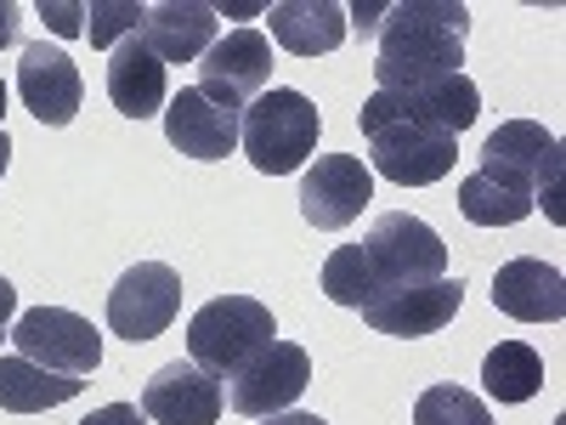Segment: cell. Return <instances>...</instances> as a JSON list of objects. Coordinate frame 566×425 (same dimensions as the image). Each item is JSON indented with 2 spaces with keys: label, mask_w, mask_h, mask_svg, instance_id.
<instances>
[{
  "label": "cell",
  "mask_w": 566,
  "mask_h": 425,
  "mask_svg": "<svg viewBox=\"0 0 566 425\" xmlns=\"http://www.w3.org/2000/svg\"><path fill=\"white\" fill-rule=\"evenodd\" d=\"M312 386V357L295 341H266L261 352H250L227 381V403L250 414V419H272L283 414L301 392Z\"/></svg>",
  "instance_id": "7"
},
{
  "label": "cell",
  "mask_w": 566,
  "mask_h": 425,
  "mask_svg": "<svg viewBox=\"0 0 566 425\" xmlns=\"http://www.w3.org/2000/svg\"><path fill=\"white\" fill-rule=\"evenodd\" d=\"M80 374H52L29 357H0V408L12 414H45L57 403H74L80 397Z\"/></svg>",
  "instance_id": "21"
},
{
  "label": "cell",
  "mask_w": 566,
  "mask_h": 425,
  "mask_svg": "<svg viewBox=\"0 0 566 425\" xmlns=\"http://www.w3.org/2000/svg\"><path fill=\"white\" fill-rule=\"evenodd\" d=\"M142 45L159 63H199L216 45V12L210 0H159L142 12Z\"/></svg>",
  "instance_id": "18"
},
{
  "label": "cell",
  "mask_w": 566,
  "mask_h": 425,
  "mask_svg": "<svg viewBox=\"0 0 566 425\" xmlns=\"http://www.w3.org/2000/svg\"><path fill=\"white\" fill-rule=\"evenodd\" d=\"M80 69L69 63V52H57V45L34 40L23 63H18V97L23 108L40 120V125H69L80 114Z\"/></svg>",
  "instance_id": "16"
},
{
  "label": "cell",
  "mask_w": 566,
  "mask_h": 425,
  "mask_svg": "<svg viewBox=\"0 0 566 425\" xmlns=\"http://www.w3.org/2000/svg\"><path fill=\"white\" fill-rule=\"evenodd\" d=\"M464 307V283L459 278H437V283H408L380 301L363 307V323L374 335H397V341H419L437 335L442 323H453V312Z\"/></svg>",
  "instance_id": "14"
},
{
  "label": "cell",
  "mask_w": 566,
  "mask_h": 425,
  "mask_svg": "<svg viewBox=\"0 0 566 425\" xmlns=\"http://www.w3.org/2000/svg\"><path fill=\"white\" fill-rule=\"evenodd\" d=\"M368 199H374V170L357 154H317V165L301 176V216L317 232L352 227Z\"/></svg>",
  "instance_id": "12"
},
{
  "label": "cell",
  "mask_w": 566,
  "mask_h": 425,
  "mask_svg": "<svg viewBox=\"0 0 566 425\" xmlns=\"http://www.w3.org/2000/svg\"><path fill=\"white\" fill-rule=\"evenodd\" d=\"M261 425H328L323 414H295V408H283V414H272V419H261Z\"/></svg>",
  "instance_id": "32"
},
{
  "label": "cell",
  "mask_w": 566,
  "mask_h": 425,
  "mask_svg": "<svg viewBox=\"0 0 566 425\" xmlns=\"http://www.w3.org/2000/svg\"><path fill=\"white\" fill-rule=\"evenodd\" d=\"M533 205H538V194H527L522 182L493 176V170H470L459 182V210L476 227H515V221L533 216Z\"/></svg>",
  "instance_id": "22"
},
{
  "label": "cell",
  "mask_w": 566,
  "mask_h": 425,
  "mask_svg": "<svg viewBox=\"0 0 566 425\" xmlns=\"http://www.w3.org/2000/svg\"><path fill=\"white\" fill-rule=\"evenodd\" d=\"M363 256H368L374 278H380V296L448 278V245L437 239V227H424L408 210L374 216V227L363 232Z\"/></svg>",
  "instance_id": "5"
},
{
  "label": "cell",
  "mask_w": 566,
  "mask_h": 425,
  "mask_svg": "<svg viewBox=\"0 0 566 425\" xmlns=\"http://www.w3.org/2000/svg\"><path fill=\"white\" fill-rule=\"evenodd\" d=\"M413 425H493L488 403L464 386H431L413 403Z\"/></svg>",
  "instance_id": "25"
},
{
  "label": "cell",
  "mask_w": 566,
  "mask_h": 425,
  "mask_svg": "<svg viewBox=\"0 0 566 425\" xmlns=\"http://www.w3.org/2000/svg\"><path fill=\"white\" fill-rule=\"evenodd\" d=\"M108 103L125 114V120H154L165 114L170 103V80H165V63L142 45V34L119 40L108 52Z\"/></svg>",
  "instance_id": "19"
},
{
  "label": "cell",
  "mask_w": 566,
  "mask_h": 425,
  "mask_svg": "<svg viewBox=\"0 0 566 425\" xmlns=\"http://www.w3.org/2000/svg\"><path fill=\"white\" fill-rule=\"evenodd\" d=\"M165 136H170L176 154L210 165V159H227L232 148H239V114L210 103L199 85H181L165 103Z\"/></svg>",
  "instance_id": "15"
},
{
  "label": "cell",
  "mask_w": 566,
  "mask_h": 425,
  "mask_svg": "<svg viewBox=\"0 0 566 425\" xmlns=\"http://www.w3.org/2000/svg\"><path fill=\"white\" fill-rule=\"evenodd\" d=\"M266 18H272V40L295 58H323L352 34L346 7H335V0H277Z\"/></svg>",
  "instance_id": "20"
},
{
  "label": "cell",
  "mask_w": 566,
  "mask_h": 425,
  "mask_svg": "<svg viewBox=\"0 0 566 425\" xmlns=\"http://www.w3.org/2000/svg\"><path fill=\"white\" fill-rule=\"evenodd\" d=\"M34 12L45 18L52 34H85V7H80V0H40Z\"/></svg>",
  "instance_id": "27"
},
{
  "label": "cell",
  "mask_w": 566,
  "mask_h": 425,
  "mask_svg": "<svg viewBox=\"0 0 566 425\" xmlns=\"http://www.w3.org/2000/svg\"><path fill=\"white\" fill-rule=\"evenodd\" d=\"M482 170L522 182L527 194H544L549 216L560 221V205H555L560 199V142H555V131H544L533 120H504L482 142Z\"/></svg>",
  "instance_id": "9"
},
{
  "label": "cell",
  "mask_w": 566,
  "mask_h": 425,
  "mask_svg": "<svg viewBox=\"0 0 566 425\" xmlns=\"http://www.w3.org/2000/svg\"><path fill=\"white\" fill-rule=\"evenodd\" d=\"M142 12H148V7H136V0H91V7H85V34H91V45L114 52L119 40L142 34Z\"/></svg>",
  "instance_id": "26"
},
{
  "label": "cell",
  "mask_w": 566,
  "mask_h": 425,
  "mask_svg": "<svg viewBox=\"0 0 566 425\" xmlns=\"http://www.w3.org/2000/svg\"><path fill=\"white\" fill-rule=\"evenodd\" d=\"M476 114H482V91L459 69V74L424 80V85H408V91H374L357 114V125H363V136L380 131V125H424V131L459 136V131L476 125Z\"/></svg>",
  "instance_id": "3"
},
{
  "label": "cell",
  "mask_w": 566,
  "mask_h": 425,
  "mask_svg": "<svg viewBox=\"0 0 566 425\" xmlns=\"http://www.w3.org/2000/svg\"><path fill=\"white\" fill-rule=\"evenodd\" d=\"M7 341L18 346V357L52 369V374H91L103 363V335L91 329V318L69 307H29Z\"/></svg>",
  "instance_id": "6"
},
{
  "label": "cell",
  "mask_w": 566,
  "mask_h": 425,
  "mask_svg": "<svg viewBox=\"0 0 566 425\" xmlns=\"http://www.w3.org/2000/svg\"><path fill=\"white\" fill-rule=\"evenodd\" d=\"M464 29H470V12L459 0H397V7H386L380 58H374L380 91H408L424 80L459 74Z\"/></svg>",
  "instance_id": "1"
},
{
  "label": "cell",
  "mask_w": 566,
  "mask_h": 425,
  "mask_svg": "<svg viewBox=\"0 0 566 425\" xmlns=\"http://www.w3.org/2000/svg\"><path fill=\"white\" fill-rule=\"evenodd\" d=\"M80 425H148V414H142L136 403H108V408H97V414H85Z\"/></svg>",
  "instance_id": "29"
},
{
  "label": "cell",
  "mask_w": 566,
  "mask_h": 425,
  "mask_svg": "<svg viewBox=\"0 0 566 425\" xmlns=\"http://www.w3.org/2000/svg\"><path fill=\"white\" fill-rule=\"evenodd\" d=\"M18 18H23L18 0H0V45H12V40H18Z\"/></svg>",
  "instance_id": "30"
},
{
  "label": "cell",
  "mask_w": 566,
  "mask_h": 425,
  "mask_svg": "<svg viewBox=\"0 0 566 425\" xmlns=\"http://www.w3.org/2000/svg\"><path fill=\"white\" fill-rule=\"evenodd\" d=\"M12 312H18V290H12L7 278H0V341L12 335Z\"/></svg>",
  "instance_id": "31"
},
{
  "label": "cell",
  "mask_w": 566,
  "mask_h": 425,
  "mask_svg": "<svg viewBox=\"0 0 566 425\" xmlns=\"http://www.w3.org/2000/svg\"><path fill=\"white\" fill-rule=\"evenodd\" d=\"M317 131H323V120L306 91L272 85L239 114V148L261 176H290L317 154Z\"/></svg>",
  "instance_id": "2"
},
{
  "label": "cell",
  "mask_w": 566,
  "mask_h": 425,
  "mask_svg": "<svg viewBox=\"0 0 566 425\" xmlns=\"http://www.w3.org/2000/svg\"><path fill=\"white\" fill-rule=\"evenodd\" d=\"M227 408V386L221 374L199 369L193 357H176L165 363L148 386H142V414H148L154 425H216Z\"/></svg>",
  "instance_id": "13"
},
{
  "label": "cell",
  "mask_w": 566,
  "mask_h": 425,
  "mask_svg": "<svg viewBox=\"0 0 566 425\" xmlns=\"http://www.w3.org/2000/svg\"><path fill=\"white\" fill-rule=\"evenodd\" d=\"M368 165L397 187H431L453 170L459 159V136L448 131H424V125H380L368 131Z\"/></svg>",
  "instance_id": "11"
},
{
  "label": "cell",
  "mask_w": 566,
  "mask_h": 425,
  "mask_svg": "<svg viewBox=\"0 0 566 425\" xmlns=\"http://www.w3.org/2000/svg\"><path fill=\"white\" fill-rule=\"evenodd\" d=\"M323 296L335 307H352V312H363L368 301H380V278H374L363 245H340L335 256L323 261Z\"/></svg>",
  "instance_id": "24"
},
{
  "label": "cell",
  "mask_w": 566,
  "mask_h": 425,
  "mask_svg": "<svg viewBox=\"0 0 566 425\" xmlns=\"http://www.w3.org/2000/svg\"><path fill=\"white\" fill-rule=\"evenodd\" d=\"M482 386L493 403H527L544 386V357L527 341H499L482 363Z\"/></svg>",
  "instance_id": "23"
},
{
  "label": "cell",
  "mask_w": 566,
  "mask_h": 425,
  "mask_svg": "<svg viewBox=\"0 0 566 425\" xmlns=\"http://www.w3.org/2000/svg\"><path fill=\"white\" fill-rule=\"evenodd\" d=\"M272 335H277L272 307H261L250 296H216L193 312V323H187V357H193L199 369H210V374H232Z\"/></svg>",
  "instance_id": "4"
},
{
  "label": "cell",
  "mask_w": 566,
  "mask_h": 425,
  "mask_svg": "<svg viewBox=\"0 0 566 425\" xmlns=\"http://www.w3.org/2000/svg\"><path fill=\"white\" fill-rule=\"evenodd\" d=\"M493 307L504 318H522V323H560L566 318V278L538 256L504 261L493 272Z\"/></svg>",
  "instance_id": "17"
},
{
  "label": "cell",
  "mask_w": 566,
  "mask_h": 425,
  "mask_svg": "<svg viewBox=\"0 0 566 425\" xmlns=\"http://www.w3.org/2000/svg\"><path fill=\"white\" fill-rule=\"evenodd\" d=\"M7 165H12V136L0 131V176H7Z\"/></svg>",
  "instance_id": "33"
},
{
  "label": "cell",
  "mask_w": 566,
  "mask_h": 425,
  "mask_svg": "<svg viewBox=\"0 0 566 425\" xmlns=\"http://www.w3.org/2000/svg\"><path fill=\"white\" fill-rule=\"evenodd\" d=\"M380 23H386V0H357V7H346V29H357V34H380Z\"/></svg>",
  "instance_id": "28"
},
{
  "label": "cell",
  "mask_w": 566,
  "mask_h": 425,
  "mask_svg": "<svg viewBox=\"0 0 566 425\" xmlns=\"http://www.w3.org/2000/svg\"><path fill=\"white\" fill-rule=\"evenodd\" d=\"M272 40L261 29H232V34H216V45L199 58V91L210 103L244 114L261 91L272 85Z\"/></svg>",
  "instance_id": "8"
},
{
  "label": "cell",
  "mask_w": 566,
  "mask_h": 425,
  "mask_svg": "<svg viewBox=\"0 0 566 425\" xmlns=\"http://www.w3.org/2000/svg\"><path fill=\"white\" fill-rule=\"evenodd\" d=\"M181 312V272L165 261H136L108 290V329L119 341H154Z\"/></svg>",
  "instance_id": "10"
}]
</instances>
